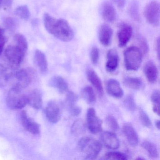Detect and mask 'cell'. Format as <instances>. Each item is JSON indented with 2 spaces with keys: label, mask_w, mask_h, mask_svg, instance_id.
I'll return each mask as SVG.
<instances>
[{
  "label": "cell",
  "mask_w": 160,
  "mask_h": 160,
  "mask_svg": "<svg viewBox=\"0 0 160 160\" xmlns=\"http://www.w3.org/2000/svg\"><path fill=\"white\" fill-rule=\"evenodd\" d=\"M43 20L47 30L57 39L68 42L74 38V32L67 20L57 19L48 13L44 15Z\"/></svg>",
  "instance_id": "obj_1"
},
{
  "label": "cell",
  "mask_w": 160,
  "mask_h": 160,
  "mask_svg": "<svg viewBox=\"0 0 160 160\" xmlns=\"http://www.w3.org/2000/svg\"><path fill=\"white\" fill-rule=\"evenodd\" d=\"M102 147V143L100 141L89 137L82 138L78 144V150L85 154L86 159L89 160L96 159Z\"/></svg>",
  "instance_id": "obj_2"
},
{
  "label": "cell",
  "mask_w": 160,
  "mask_h": 160,
  "mask_svg": "<svg viewBox=\"0 0 160 160\" xmlns=\"http://www.w3.org/2000/svg\"><path fill=\"white\" fill-rule=\"evenodd\" d=\"M123 55L124 65L127 71H137L139 69L143 55L138 47L128 48L124 51Z\"/></svg>",
  "instance_id": "obj_3"
},
{
  "label": "cell",
  "mask_w": 160,
  "mask_h": 160,
  "mask_svg": "<svg viewBox=\"0 0 160 160\" xmlns=\"http://www.w3.org/2000/svg\"><path fill=\"white\" fill-rule=\"evenodd\" d=\"M6 102L8 107L12 109H21L28 104L27 96L22 90L12 88L8 92Z\"/></svg>",
  "instance_id": "obj_4"
},
{
  "label": "cell",
  "mask_w": 160,
  "mask_h": 160,
  "mask_svg": "<svg viewBox=\"0 0 160 160\" xmlns=\"http://www.w3.org/2000/svg\"><path fill=\"white\" fill-rule=\"evenodd\" d=\"M26 54L17 45H9L5 48L4 56L9 66L17 70L22 63Z\"/></svg>",
  "instance_id": "obj_5"
},
{
  "label": "cell",
  "mask_w": 160,
  "mask_h": 160,
  "mask_svg": "<svg viewBox=\"0 0 160 160\" xmlns=\"http://www.w3.org/2000/svg\"><path fill=\"white\" fill-rule=\"evenodd\" d=\"M32 72L31 69H22L18 71L16 70L14 71L11 78L13 80V88L22 90L27 88L32 80Z\"/></svg>",
  "instance_id": "obj_6"
},
{
  "label": "cell",
  "mask_w": 160,
  "mask_h": 160,
  "mask_svg": "<svg viewBox=\"0 0 160 160\" xmlns=\"http://www.w3.org/2000/svg\"><path fill=\"white\" fill-rule=\"evenodd\" d=\"M144 15L147 22L153 27H158L160 24V5L157 2L152 1L145 7Z\"/></svg>",
  "instance_id": "obj_7"
},
{
  "label": "cell",
  "mask_w": 160,
  "mask_h": 160,
  "mask_svg": "<svg viewBox=\"0 0 160 160\" xmlns=\"http://www.w3.org/2000/svg\"><path fill=\"white\" fill-rule=\"evenodd\" d=\"M87 124L89 130L92 133L97 134L102 131V121L96 115L95 109L89 108L87 111Z\"/></svg>",
  "instance_id": "obj_8"
},
{
  "label": "cell",
  "mask_w": 160,
  "mask_h": 160,
  "mask_svg": "<svg viewBox=\"0 0 160 160\" xmlns=\"http://www.w3.org/2000/svg\"><path fill=\"white\" fill-rule=\"evenodd\" d=\"M45 114L50 122L57 123L59 121L61 117V108L59 103L57 101H50L47 106Z\"/></svg>",
  "instance_id": "obj_9"
},
{
  "label": "cell",
  "mask_w": 160,
  "mask_h": 160,
  "mask_svg": "<svg viewBox=\"0 0 160 160\" xmlns=\"http://www.w3.org/2000/svg\"><path fill=\"white\" fill-rule=\"evenodd\" d=\"M132 33V26L127 23L121 24L117 33L119 47L120 48L125 47L131 39Z\"/></svg>",
  "instance_id": "obj_10"
},
{
  "label": "cell",
  "mask_w": 160,
  "mask_h": 160,
  "mask_svg": "<svg viewBox=\"0 0 160 160\" xmlns=\"http://www.w3.org/2000/svg\"><path fill=\"white\" fill-rule=\"evenodd\" d=\"M20 115L21 123L25 130L32 134H39L41 132L39 124L34 120L30 118L26 111H22Z\"/></svg>",
  "instance_id": "obj_11"
},
{
  "label": "cell",
  "mask_w": 160,
  "mask_h": 160,
  "mask_svg": "<svg viewBox=\"0 0 160 160\" xmlns=\"http://www.w3.org/2000/svg\"><path fill=\"white\" fill-rule=\"evenodd\" d=\"M103 19L109 23L114 22L117 18V12L114 6L109 2H104L100 9Z\"/></svg>",
  "instance_id": "obj_12"
},
{
  "label": "cell",
  "mask_w": 160,
  "mask_h": 160,
  "mask_svg": "<svg viewBox=\"0 0 160 160\" xmlns=\"http://www.w3.org/2000/svg\"><path fill=\"white\" fill-rule=\"evenodd\" d=\"M78 97L76 93L70 91L66 94L65 102L69 112L73 116H78L81 112V108L76 103Z\"/></svg>",
  "instance_id": "obj_13"
},
{
  "label": "cell",
  "mask_w": 160,
  "mask_h": 160,
  "mask_svg": "<svg viewBox=\"0 0 160 160\" xmlns=\"http://www.w3.org/2000/svg\"><path fill=\"white\" fill-rule=\"evenodd\" d=\"M113 31L110 26L103 24L100 27L98 32V39L101 44L105 47L110 45Z\"/></svg>",
  "instance_id": "obj_14"
},
{
  "label": "cell",
  "mask_w": 160,
  "mask_h": 160,
  "mask_svg": "<svg viewBox=\"0 0 160 160\" xmlns=\"http://www.w3.org/2000/svg\"><path fill=\"white\" fill-rule=\"evenodd\" d=\"M101 140L106 147L111 149H118L120 141L116 134L109 132H105L101 134Z\"/></svg>",
  "instance_id": "obj_15"
},
{
  "label": "cell",
  "mask_w": 160,
  "mask_h": 160,
  "mask_svg": "<svg viewBox=\"0 0 160 160\" xmlns=\"http://www.w3.org/2000/svg\"><path fill=\"white\" fill-rule=\"evenodd\" d=\"M106 90L108 93L114 98H122L123 95V91L120 84L118 80L110 79L107 82Z\"/></svg>",
  "instance_id": "obj_16"
},
{
  "label": "cell",
  "mask_w": 160,
  "mask_h": 160,
  "mask_svg": "<svg viewBox=\"0 0 160 160\" xmlns=\"http://www.w3.org/2000/svg\"><path fill=\"white\" fill-rule=\"evenodd\" d=\"M122 132L131 146L134 147L137 146L138 143V136L131 123L124 124L122 127Z\"/></svg>",
  "instance_id": "obj_17"
},
{
  "label": "cell",
  "mask_w": 160,
  "mask_h": 160,
  "mask_svg": "<svg viewBox=\"0 0 160 160\" xmlns=\"http://www.w3.org/2000/svg\"><path fill=\"white\" fill-rule=\"evenodd\" d=\"M106 69L107 72H112L116 71L118 65L119 57L116 49H111L108 50L107 55Z\"/></svg>",
  "instance_id": "obj_18"
},
{
  "label": "cell",
  "mask_w": 160,
  "mask_h": 160,
  "mask_svg": "<svg viewBox=\"0 0 160 160\" xmlns=\"http://www.w3.org/2000/svg\"><path fill=\"white\" fill-rule=\"evenodd\" d=\"M144 72L149 82L153 84L157 81L158 77V69L153 62L149 61L145 63Z\"/></svg>",
  "instance_id": "obj_19"
},
{
  "label": "cell",
  "mask_w": 160,
  "mask_h": 160,
  "mask_svg": "<svg viewBox=\"0 0 160 160\" xmlns=\"http://www.w3.org/2000/svg\"><path fill=\"white\" fill-rule=\"evenodd\" d=\"M27 96L28 104L35 109L41 108L42 106V97L39 90H34Z\"/></svg>",
  "instance_id": "obj_20"
},
{
  "label": "cell",
  "mask_w": 160,
  "mask_h": 160,
  "mask_svg": "<svg viewBox=\"0 0 160 160\" xmlns=\"http://www.w3.org/2000/svg\"><path fill=\"white\" fill-rule=\"evenodd\" d=\"M87 76L89 81L96 89L99 95L102 96L103 93L102 84L101 79L95 71L92 69H89L87 71Z\"/></svg>",
  "instance_id": "obj_21"
},
{
  "label": "cell",
  "mask_w": 160,
  "mask_h": 160,
  "mask_svg": "<svg viewBox=\"0 0 160 160\" xmlns=\"http://www.w3.org/2000/svg\"><path fill=\"white\" fill-rule=\"evenodd\" d=\"M15 69L0 64V87L6 86L11 80Z\"/></svg>",
  "instance_id": "obj_22"
},
{
  "label": "cell",
  "mask_w": 160,
  "mask_h": 160,
  "mask_svg": "<svg viewBox=\"0 0 160 160\" xmlns=\"http://www.w3.org/2000/svg\"><path fill=\"white\" fill-rule=\"evenodd\" d=\"M34 60L40 72L42 73L46 72L48 70V63L44 53L41 50H36L34 54Z\"/></svg>",
  "instance_id": "obj_23"
},
{
  "label": "cell",
  "mask_w": 160,
  "mask_h": 160,
  "mask_svg": "<svg viewBox=\"0 0 160 160\" xmlns=\"http://www.w3.org/2000/svg\"><path fill=\"white\" fill-rule=\"evenodd\" d=\"M52 84L60 93H63L68 91L69 86L67 81L61 77L57 76L53 77Z\"/></svg>",
  "instance_id": "obj_24"
},
{
  "label": "cell",
  "mask_w": 160,
  "mask_h": 160,
  "mask_svg": "<svg viewBox=\"0 0 160 160\" xmlns=\"http://www.w3.org/2000/svg\"><path fill=\"white\" fill-rule=\"evenodd\" d=\"M81 96L84 100L89 104H94L96 102V95L92 87L87 86L81 91Z\"/></svg>",
  "instance_id": "obj_25"
},
{
  "label": "cell",
  "mask_w": 160,
  "mask_h": 160,
  "mask_svg": "<svg viewBox=\"0 0 160 160\" xmlns=\"http://www.w3.org/2000/svg\"><path fill=\"white\" fill-rule=\"evenodd\" d=\"M124 85L132 89L138 90L143 86L142 80L138 78L127 77L123 80Z\"/></svg>",
  "instance_id": "obj_26"
},
{
  "label": "cell",
  "mask_w": 160,
  "mask_h": 160,
  "mask_svg": "<svg viewBox=\"0 0 160 160\" xmlns=\"http://www.w3.org/2000/svg\"><path fill=\"white\" fill-rule=\"evenodd\" d=\"M86 130V124L83 120H77L73 123L71 128V132L74 136H78L84 133Z\"/></svg>",
  "instance_id": "obj_27"
},
{
  "label": "cell",
  "mask_w": 160,
  "mask_h": 160,
  "mask_svg": "<svg viewBox=\"0 0 160 160\" xmlns=\"http://www.w3.org/2000/svg\"><path fill=\"white\" fill-rule=\"evenodd\" d=\"M141 146L152 158H156L159 156V152L157 148L152 142L148 141H144Z\"/></svg>",
  "instance_id": "obj_28"
},
{
  "label": "cell",
  "mask_w": 160,
  "mask_h": 160,
  "mask_svg": "<svg viewBox=\"0 0 160 160\" xmlns=\"http://www.w3.org/2000/svg\"><path fill=\"white\" fill-rule=\"evenodd\" d=\"M14 39L16 45L26 54L28 49V43L25 36L20 33H17L15 35Z\"/></svg>",
  "instance_id": "obj_29"
},
{
  "label": "cell",
  "mask_w": 160,
  "mask_h": 160,
  "mask_svg": "<svg viewBox=\"0 0 160 160\" xmlns=\"http://www.w3.org/2000/svg\"><path fill=\"white\" fill-rule=\"evenodd\" d=\"M15 13L17 16L24 20H28L30 16L29 9L26 5L18 6L16 9Z\"/></svg>",
  "instance_id": "obj_30"
},
{
  "label": "cell",
  "mask_w": 160,
  "mask_h": 160,
  "mask_svg": "<svg viewBox=\"0 0 160 160\" xmlns=\"http://www.w3.org/2000/svg\"><path fill=\"white\" fill-rule=\"evenodd\" d=\"M138 47L140 51L142 52V55L148 54L149 51V45L148 41L146 38L141 35H138L136 38Z\"/></svg>",
  "instance_id": "obj_31"
},
{
  "label": "cell",
  "mask_w": 160,
  "mask_h": 160,
  "mask_svg": "<svg viewBox=\"0 0 160 160\" xmlns=\"http://www.w3.org/2000/svg\"><path fill=\"white\" fill-rule=\"evenodd\" d=\"M104 160H127V157L124 153L119 152H107L103 157Z\"/></svg>",
  "instance_id": "obj_32"
},
{
  "label": "cell",
  "mask_w": 160,
  "mask_h": 160,
  "mask_svg": "<svg viewBox=\"0 0 160 160\" xmlns=\"http://www.w3.org/2000/svg\"><path fill=\"white\" fill-rule=\"evenodd\" d=\"M129 12L133 19L137 21L139 20V9L136 2L133 1L131 3L129 9Z\"/></svg>",
  "instance_id": "obj_33"
},
{
  "label": "cell",
  "mask_w": 160,
  "mask_h": 160,
  "mask_svg": "<svg viewBox=\"0 0 160 160\" xmlns=\"http://www.w3.org/2000/svg\"><path fill=\"white\" fill-rule=\"evenodd\" d=\"M139 117L141 123L144 126L148 128H151L152 127V124L151 121L148 114L143 109H139Z\"/></svg>",
  "instance_id": "obj_34"
},
{
  "label": "cell",
  "mask_w": 160,
  "mask_h": 160,
  "mask_svg": "<svg viewBox=\"0 0 160 160\" xmlns=\"http://www.w3.org/2000/svg\"><path fill=\"white\" fill-rule=\"evenodd\" d=\"M124 107L131 111H134L136 109V104L134 99L132 95H128L123 101Z\"/></svg>",
  "instance_id": "obj_35"
},
{
  "label": "cell",
  "mask_w": 160,
  "mask_h": 160,
  "mask_svg": "<svg viewBox=\"0 0 160 160\" xmlns=\"http://www.w3.org/2000/svg\"><path fill=\"white\" fill-rule=\"evenodd\" d=\"M106 123L108 127L113 131H117L119 129V126L115 117L112 115H108L106 118Z\"/></svg>",
  "instance_id": "obj_36"
},
{
  "label": "cell",
  "mask_w": 160,
  "mask_h": 160,
  "mask_svg": "<svg viewBox=\"0 0 160 160\" xmlns=\"http://www.w3.org/2000/svg\"><path fill=\"white\" fill-rule=\"evenodd\" d=\"M3 26L9 31H13L16 27V22L12 18H6L3 19Z\"/></svg>",
  "instance_id": "obj_37"
},
{
  "label": "cell",
  "mask_w": 160,
  "mask_h": 160,
  "mask_svg": "<svg viewBox=\"0 0 160 160\" xmlns=\"http://www.w3.org/2000/svg\"><path fill=\"white\" fill-rule=\"evenodd\" d=\"M100 57V51L97 47H93L90 52V58L93 64H96L98 62Z\"/></svg>",
  "instance_id": "obj_38"
},
{
  "label": "cell",
  "mask_w": 160,
  "mask_h": 160,
  "mask_svg": "<svg viewBox=\"0 0 160 160\" xmlns=\"http://www.w3.org/2000/svg\"><path fill=\"white\" fill-rule=\"evenodd\" d=\"M151 100L153 105L159 106L160 104V92L159 90H155L152 93Z\"/></svg>",
  "instance_id": "obj_39"
},
{
  "label": "cell",
  "mask_w": 160,
  "mask_h": 160,
  "mask_svg": "<svg viewBox=\"0 0 160 160\" xmlns=\"http://www.w3.org/2000/svg\"><path fill=\"white\" fill-rule=\"evenodd\" d=\"M6 42V38L4 35L3 30L0 28V55H1Z\"/></svg>",
  "instance_id": "obj_40"
},
{
  "label": "cell",
  "mask_w": 160,
  "mask_h": 160,
  "mask_svg": "<svg viewBox=\"0 0 160 160\" xmlns=\"http://www.w3.org/2000/svg\"><path fill=\"white\" fill-rule=\"evenodd\" d=\"M112 1L119 8H123L125 4V0H112Z\"/></svg>",
  "instance_id": "obj_41"
},
{
  "label": "cell",
  "mask_w": 160,
  "mask_h": 160,
  "mask_svg": "<svg viewBox=\"0 0 160 160\" xmlns=\"http://www.w3.org/2000/svg\"><path fill=\"white\" fill-rule=\"evenodd\" d=\"M156 52L157 53V56H158V59H159V58H160V39L158 38L157 40H156Z\"/></svg>",
  "instance_id": "obj_42"
},
{
  "label": "cell",
  "mask_w": 160,
  "mask_h": 160,
  "mask_svg": "<svg viewBox=\"0 0 160 160\" xmlns=\"http://www.w3.org/2000/svg\"><path fill=\"white\" fill-rule=\"evenodd\" d=\"M13 0H2L3 5L7 8L11 7L12 4Z\"/></svg>",
  "instance_id": "obj_43"
},
{
  "label": "cell",
  "mask_w": 160,
  "mask_h": 160,
  "mask_svg": "<svg viewBox=\"0 0 160 160\" xmlns=\"http://www.w3.org/2000/svg\"><path fill=\"white\" fill-rule=\"evenodd\" d=\"M152 110L153 112L159 116L160 115V109H159V106L153 105L152 108Z\"/></svg>",
  "instance_id": "obj_44"
},
{
  "label": "cell",
  "mask_w": 160,
  "mask_h": 160,
  "mask_svg": "<svg viewBox=\"0 0 160 160\" xmlns=\"http://www.w3.org/2000/svg\"><path fill=\"white\" fill-rule=\"evenodd\" d=\"M155 125H156V127H157V129L159 130L160 129V121H156V122H155Z\"/></svg>",
  "instance_id": "obj_45"
},
{
  "label": "cell",
  "mask_w": 160,
  "mask_h": 160,
  "mask_svg": "<svg viewBox=\"0 0 160 160\" xmlns=\"http://www.w3.org/2000/svg\"><path fill=\"white\" fill-rule=\"evenodd\" d=\"M2 0H0V6L1 5L2 3Z\"/></svg>",
  "instance_id": "obj_46"
}]
</instances>
